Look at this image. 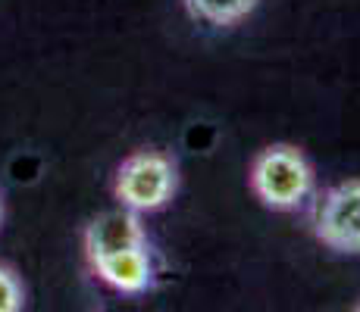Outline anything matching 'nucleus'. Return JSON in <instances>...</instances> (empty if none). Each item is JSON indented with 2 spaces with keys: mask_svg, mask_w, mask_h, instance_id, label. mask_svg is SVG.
<instances>
[{
  "mask_svg": "<svg viewBox=\"0 0 360 312\" xmlns=\"http://www.w3.org/2000/svg\"><path fill=\"white\" fill-rule=\"evenodd\" d=\"M191 19L213 29H232V25L245 22L260 0H182Z\"/></svg>",
  "mask_w": 360,
  "mask_h": 312,
  "instance_id": "423d86ee",
  "label": "nucleus"
},
{
  "mask_svg": "<svg viewBox=\"0 0 360 312\" xmlns=\"http://www.w3.org/2000/svg\"><path fill=\"white\" fill-rule=\"evenodd\" d=\"M248 184L266 210L297 212L314 197L316 175L304 150L292 147V144H273L251 159Z\"/></svg>",
  "mask_w": 360,
  "mask_h": 312,
  "instance_id": "f257e3e1",
  "label": "nucleus"
},
{
  "mask_svg": "<svg viewBox=\"0 0 360 312\" xmlns=\"http://www.w3.org/2000/svg\"><path fill=\"white\" fill-rule=\"evenodd\" d=\"M310 228L332 253L360 256V178H345L326 187L314 203Z\"/></svg>",
  "mask_w": 360,
  "mask_h": 312,
  "instance_id": "7ed1b4c3",
  "label": "nucleus"
},
{
  "mask_svg": "<svg viewBox=\"0 0 360 312\" xmlns=\"http://www.w3.org/2000/svg\"><path fill=\"white\" fill-rule=\"evenodd\" d=\"M0 222H4V200H0Z\"/></svg>",
  "mask_w": 360,
  "mask_h": 312,
  "instance_id": "6e6552de",
  "label": "nucleus"
},
{
  "mask_svg": "<svg viewBox=\"0 0 360 312\" xmlns=\"http://www.w3.org/2000/svg\"><path fill=\"white\" fill-rule=\"evenodd\" d=\"M91 272L101 284H107L110 290L126 297H141L154 287L157 281V269H154V256H150V247H129L120 250V253L101 256V259L91 262Z\"/></svg>",
  "mask_w": 360,
  "mask_h": 312,
  "instance_id": "20e7f679",
  "label": "nucleus"
},
{
  "mask_svg": "<svg viewBox=\"0 0 360 312\" xmlns=\"http://www.w3.org/2000/svg\"><path fill=\"white\" fill-rule=\"evenodd\" d=\"M25 290L19 275L10 266H0V312H22Z\"/></svg>",
  "mask_w": 360,
  "mask_h": 312,
  "instance_id": "0eeeda50",
  "label": "nucleus"
},
{
  "mask_svg": "<svg viewBox=\"0 0 360 312\" xmlns=\"http://www.w3.org/2000/svg\"><path fill=\"white\" fill-rule=\"evenodd\" d=\"M357 309H360V303H357Z\"/></svg>",
  "mask_w": 360,
  "mask_h": 312,
  "instance_id": "1a4fd4ad",
  "label": "nucleus"
},
{
  "mask_svg": "<svg viewBox=\"0 0 360 312\" xmlns=\"http://www.w3.org/2000/svg\"><path fill=\"white\" fill-rule=\"evenodd\" d=\"M179 187V169L160 150H135L120 163L113 175V197L135 212H157L172 200Z\"/></svg>",
  "mask_w": 360,
  "mask_h": 312,
  "instance_id": "f03ea898",
  "label": "nucleus"
},
{
  "mask_svg": "<svg viewBox=\"0 0 360 312\" xmlns=\"http://www.w3.org/2000/svg\"><path fill=\"white\" fill-rule=\"evenodd\" d=\"M82 240H85L88 262H94V259H101V256L120 253V250L144 247L148 244V231H144V225H141V212L120 206V210L101 212L98 219L88 222Z\"/></svg>",
  "mask_w": 360,
  "mask_h": 312,
  "instance_id": "39448f33",
  "label": "nucleus"
}]
</instances>
